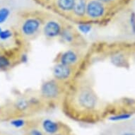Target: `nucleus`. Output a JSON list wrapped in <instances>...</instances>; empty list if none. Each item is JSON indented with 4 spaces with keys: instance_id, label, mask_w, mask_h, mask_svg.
I'll list each match as a JSON object with an SVG mask.
<instances>
[{
    "instance_id": "12",
    "label": "nucleus",
    "mask_w": 135,
    "mask_h": 135,
    "mask_svg": "<svg viewBox=\"0 0 135 135\" xmlns=\"http://www.w3.org/2000/svg\"><path fill=\"white\" fill-rule=\"evenodd\" d=\"M13 107L18 113H24L31 107V100L24 97L18 98L13 103Z\"/></svg>"
},
{
    "instance_id": "14",
    "label": "nucleus",
    "mask_w": 135,
    "mask_h": 135,
    "mask_svg": "<svg viewBox=\"0 0 135 135\" xmlns=\"http://www.w3.org/2000/svg\"><path fill=\"white\" fill-rule=\"evenodd\" d=\"M10 15V10L8 8H0V24H2L7 20Z\"/></svg>"
},
{
    "instance_id": "15",
    "label": "nucleus",
    "mask_w": 135,
    "mask_h": 135,
    "mask_svg": "<svg viewBox=\"0 0 135 135\" xmlns=\"http://www.w3.org/2000/svg\"><path fill=\"white\" fill-rule=\"evenodd\" d=\"M13 36V33L11 30L9 29H5L2 30L1 33H0V40L2 41H7L10 38H12Z\"/></svg>"
},
{
    "instance_id": "19",
    "label": "nucleus",
    "mask_w": 135,
    "mask_h": 135,
    "mask_svg": "<svg viewBox=\"0 0 135 135\" xmlns=\"http://www.w3.org/2000/svg\"><path fill=\"white\" fill-rule=\"evenodd\" d=\"M100 2L105 4L107 6H110V5L115 4L117 2H119V0H98Z\"/></svg>"
},
{
    "instance_id": "20",
    "label": "nucleus",
    "mask_w": 135,
    "mask_h": 135,
    "mask_svg": "<svg viewBox=\"0 0 135 135\" xmlns=\"http://www.w3.org/2000/svg\"><path fill=\"white\" fill-rule=\"evenodd\" d=\"M120 135H135V133L132 131H124Z\"/></svg>"
},
{
    "instance_id": "16",
    "label": "nucleus",
    "mask_w": 135,
    "mask_h": 135,
    "mask_svg": "<svg viewBox=\"0 0 135 135\" xmlns=\"http://www.w3.org/2000/svg\"><path fill=\"white\" fill-rule=\"evenodd\" d=\"M131 116H132L131 114H129V113H122L120 115H116L113 117H110V120L112 121H120V120H127L129 118H130Z\"/></svg>"
},
{
    "instance_id": "17",
    "label": "nucleus",
    "mask_w": 135,
    "mask_h": 135,
    "mask_svg": "<svg viewBox=\"0 0 135 135\" xmlns=\"http://www.w3.org/2000/svg\"><path fill=\"white\" fill-rule=\"evenodd\" d=\"M10 124L15 128H21L23 127L26 124V122L23 119H14V120H11L10 122Z\"/></svg>"
},
{
    "instance_id": "9",
    "label": "nucleus",
    "mask_w": 135,
    "mask_h": 135,
    "mask_svg": "<svg viewBox=\"0 0 135 135\" xmlns=\"http://www.w3.org/2000/svg\"><path fill=\"white\" fill-rule=\"evenodd\" d=\"M87 1L88 0H75L73 11L69 18L74 21L84 22L86 16Z\"/></svg>"
},
{
    "instance_id": "18",
    "label": "nucleus",
    "mask_w": 135,
    "mask_h": 135,
    "mask_svg": "<svg viewBox=\"0 0 135 135\" xmlns=\"http://www.w3.org/2000/svg\"><path fill=\"white\" fill-rule=\"evenodd\" d=\"M29 135H45L44 133L42 132V131L38 129L37 128L32 129L30 132H29Z\"/></svg>"
},
{
    "instance_id": "8",
    "label": "nucleus",
    "mask_w": 135,
    "mask_h": 135,
    "mask_svg": "<svg viewBox=\"0 0 135 135\" xmlns=\"http://www.w3.org/2000/svg\"><path fill=\"white\" fill-rule=\"evenodd\" d=\"M75 0H52V7L61 15L70 17Z\"/></svg>"
},
{
    "instance_id": "2",
    "label": "nucleus",
    "mask_w": 135,
    "mask_h": 135,
    "mask_svg": "<svg viewBox=\"0 0 135 135\" xmlns=\"http://www.w3.org/2000/svg\"><path fill=\"white\" fill-rule=\"evenodd\" d=\"M46 17L40 13H29L21 21L18 26V33L24 39H33L42 32Z\"/></svg>"
},
{
    "instance_id": "10",
    "label": "nucleus",
    "mask_w": 135,
    "mask_h": 135,
    "mask_svg": "<svg viewBox=\"0 0 135 135\" xmlns=\"http://www.w3.org/2000/svg\"><path fill=\"white\" fill-rule=\"evenodd\" d=\"M60 38L62 42L65 44L73 45L77 41L78 35L75 30L72 28V27L65 25Z\"/></svg>"
},
{
    "instance_id": "23",
    "label": "nucleus",
    "mask_w": 135,
    "mask_h": 135,
    "mask_svg": "<svg viewBox=\"0 0 135 135\" xmlns=\"http://www.w3.org/2000/svg\"><path fill=\"white\" fill-rule=\"evenodd\" d=\"M134 56H135V55H134Z\"/></svg>"
},
{
    "instance_id": "3",
    "label": "nucleus",
    "mask_w": 135,
    "mask_h": 135,
    "mask_svg": "<svg viewBox=\"0 0 135 135\" xmlns=\"http://www.w3.org/2000/svg\"><path fill=\"white\" fill-rule=\"evenodd\" d=\"M63 91V84L52 79L42 83L40 88V95L43 100L52 102L60 99Z\"/></svg>"
},
{
    "instance_id": "22",
    "label": "nucleus",
    "mask_w": 135,
    "mask_h": 135,
    "mask_svg": "<svg viewBox=\"0 0 135 135\" xmlns=\"http://www.w3.org/2000/svg\"><path fill=\"white\" fill-rule=\"evenodd\" d=\"M2 28L0 27V33H1V32H2Z\"/></svg>"
},
{
    "instance_id": "21",
    "label": "nucleus",
    "mask_w": 135,
    "mask_h": 135,
    "mask_svg": "<svg viewBox=\"0 0 135 135\" xmlns=\"http://www.w3.org/2000/svg\"><path fill=\"white\" fill-rule=\"evenodd\" d=\"M2 105L0 104V113H2Z\"/></svg>"
},
{
    "instance_id": "7",
    "label": "nucleus",
    "mask_w": 135,
    "mask_h": 135,
    "mask_svg": "<svg viewBox=\"0 0 135 135\" xmlns=\"http://www.w3.org/2000/svg\"><path fill=\"white\" fill-rule=\"evenodd\" d=\"M75 69L74 67L66 66L59 62H56L52 68L53 79L62 84L69 81L73 77Z\"/></svg>"
},
{
    "instance_id": "13",
    "label": "nucleus",
    "mask_w": 135,
    "mask_h": 135,
    "mask_svg": "<svg viewBox=\"0 0 135 135\" xmlns=\"http://www.w3.org/2000/svg\"><path fill=\"white\" fill-rule=\"evenodd\" d=\"M13 66V60L10 56L5 53H0V71L9 70Z\"/></svg>"
},
{
    "instance_id": "1",
    "label": "nucleus",
    "mask_w": 135,
    "mask_h": 135,
    "mask_svg": "<svg viewBox=\"0 0 135 135\" xmlns=\"http://www.w3.org/2000/svg\"><path fill=\"white\" fill-rule=\"evenodd\" d=\"M70 103L74 110L81 113H93L98 106L96 93L88 84H79L71 94Z\"/></svg>"
},
{
    "instance_id": "4",
    "label": "nucleus",
    "mask_w": 135,
    "mask_h": 135,
    "mask_svg": "<svg viewBox=\"0 0 135 135\" xmlns=\"http://www.w3.org/2000/svg\"><path fill=\"white\" fill-rule=\"evenodd\" d=\"M108 7L98 0H88L84 22H94L102 20L108 12Z\"/></svg>"
},
{
    "instance_id": "11",
    "label": "nucleus",
    "mask_w": 135,
    "mask_h": 135,
    "mask_svg": "<svg viewBox=\"0 0 135 135\" xmlns=\"http://www.w3.org/2000/svg\"><path fill=\"white\" fill-rule=\"evenodd\" d=\"M42 131L48 135H55L60 131V124L55 120L45 118L41 122Z\"/></svg>"
},
{
    "instance_id": "5",
    "label": "nucleus",
    "mask_w": 135,
    "mask_h": 135,
    "mask_svg": "<svg viewBox=\"0 0 135 135\" xmlns=\"http://www.w3.org/2000/svg\"><path fill=\"white\" fill-rule=\"evenodd\" d=\"M65 24L63 21L56 18H46L43 23L41 33L48 40L60 38Z\"/></svg>"
},
{
    "instance_id": "6",
    "label": "nucleus",
    "mask_w": 135,
    "mask_h": 135,
    "mask_svg": "<svg viewBox=\"0 0 135 135\" xmlns=\"http://www.w3.org/2000/svg\"><path fill=\"white\" fill-rule=\"evenodd\" d=\"M81 52L76 49H69L61 52L57 57V62L66 66L76 68L82 60Z\"/></svg>"
}]
</instances>
